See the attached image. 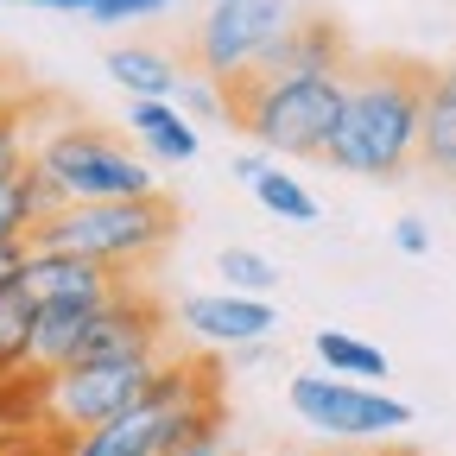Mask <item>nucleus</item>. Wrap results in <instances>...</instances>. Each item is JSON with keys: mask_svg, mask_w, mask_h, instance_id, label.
<instances>
[{"mask_svg": "<svg viewBox=\"0 0 456 456\" xmlns=\"http://www.w3.org/2000/svg\"><path fill=\"white\" fill-rule=\"evenodd\" d=\"M437 64L412 51H355L349 64V95L342 121L323 146V165L349 178L393 184L419 165V134H425V102H431Z\"/></svg>", "mask_w": 456, "mask_h": 456, "instance_id": "obj_1", "label": "nucleus"}, {"mask_svg": "<svg viewBox=\"0 0 456 456\" xmlns=\"http://www.w3.org/2000/svg\"><path fill=\"white\" fill-rule=\"evenodd\" d=\"M216 108L228 127H241L248 140L292 152V159H323L336 121H342V95L349 77L336 70H260V64H235L209 77Z\"/></svg>", "mask_w": 456, "mask_h": 456, "instance_id": "obj_2", "label": "nucleus"}, {"mask_svg": "<svg viewBox=\"0 0 456 456\" xmlns=\"http://www.w3.org/2000/svg\"><path fill=\"white\" fill-rule=\"evenodd\" d=\"M184 228V203L171 191H140V197H70L64 209H51L45 222L26 228V248H70L108 266L146 273Z\"/></svg>", "mask_w": 456, "mask_h": 456, "instance_id": "obj_3", "label": "nucleus"}, {"mask_svg": "<svg viewBox=\"0 0 456 456\" xmlns=\"http://www.w3.org/2000/svg\"><path fill=\"white\" fill-rule=\"evenodd\" d=\"M38 159L57 171V184H64L70 197H140V191L159 184L152 171L121 146V134H108L102 121H89L83 108L38 140Z\"/></svg>", "mask_w": 456, "mask_h": 456, "instance_id": "obj_4", "label": "nucleus"}, {"mask_svg": "<svg viewBox=\"0 0 456 456\" xmlns=\"http://www.w3.org/2000/svg\"><path fill=\"white\" fill-rule=\"evenodd\" d=\"M159 362H64V368L51 374L45 419L83 437V431L108 425L114 412L140 406V399L152 393V380H159Z\"/></svg>", "mask_w": 456, "mask_h": 456, "instance_id": "obj_5", "label": "nucleus"}, {"mask_svg": "<svg viewBox=\"0 0 456 456\" xmlns=\"http://www.w3.org/2000/svg\"><path fill=\"white\" fill-rule=\"evenodd\" d=\"M292 412L311 425V431H330V437H387L399 425H412V406L406 399H387L374 387H355V380H336V374H292L285 387Z\"/></svg>", "mask_w": 456, "mask_h": 456, "instance_id": "obj_6", "label": "nucleus"}, {"mask_svg": "<svg viewBox=\"0 0 456 456\" xmlns=\"http://www.w3.org/2000/svg\"><path fill=\"white\" fill-rule=\"evenodd\" d=\"M292 20V7L285 0H216V7L197 20L184 57L197 77H222L235 64H254V57L279 38V26Z\"/></svg>", "mask_w": 456, "mask_h": 456, "instance_id": "obj_7", "label": "nucleus"}, {"mask_svg": "<svg viewBox=\"0 0 456 456\" xmlns=\"http://www.w3.org/2000/svg\"><path fill=\"white\" fill-rule=\"evenodd\" d=\"M140 279L134 266H108V260H89V254H70V248H26V266H20V292L32 305H57V298H83V305H102L114 285Z\"/></svg>", "mask_w": 456, "mask_h": 456, "instance_id": "obj_8", "label": "nucleus"}, {"mask_svg": "<svg viewBox=\"0 0 456 456\" xmlns=\"http://www.w3.org/2000/svg\"><path fill=\"white\" fill-rule=\"evenodd\" d=\"M260 70H336V77H349L355 64V38L342 32L336 13H292L279 26V38L254 57Z\"/></svg>", "mask_w": 456, "mask_h": 456, "instance_id": "obj_9", "label": "nucleus"}, {"mask_svg": "<svg viewBox=\"0 0 456 456\" xmlns=\"http://www.w3.org/2000/svg\"><path fill=\"white\" fill-rule=\"evenodd\" d=\"M279 317H273V305H260V298H228V292H216V298H191L184 305V330L191 336H203V342H254V336H266Z\"/></svg>", "mask_w": 456, "mask_h": 456, "instance_id": "obj_10", "label": "nucleus"}, {"mask_svg": "<svg viewBox=\"0 0 456 456\" xmlns=\"http://www.w3.org/2000/svg\"><path fill=\"white\" fill-rule=\"evenodd\" d=\"M419 171L456 184V64H437V83L425 102V134H419Z\"/></svg>", "mask_w": 456, "mask_h": 456, "instance_id": "obj_11", "label": "nucleus"}, {"mask_svg": "<svg viewBox=\"0 0 456 456\" xmlns=\"http://www.w3.org/2000/svg\"><path fill=\"white\" fill-rule=\"evenodd\" d=\"M127 127H134V134H140V146H146L152 159H165V165L197 159V127H191V121H184V114L171 108L165 95H140Z\"/></svg>", "mask_w": 456, "mask_h": 456, "instance_id": "obj_12", "label": "nucleus"}, {"mask_svg": "<svg viewBox=\"0 0 456 456\" xmlns=\"http://www.w3.org/2000/svg\"><path fill=\"white\" fill-rule=\"evenodd\" d=\"M108 77L121 89H134V95H165V102L184 89V64L171 51H152V45H114L108 51Z\"/></svg>", "mask_w": 456, "mask_h": 456, "instance_id": "obj_13", "label": "nucleus"}, {"mask_svg": "<svg viewBox=\"0 0 456 456\" xmlns=\"http://www.w3.org/2000/svg\"><path fill=\"white\" fill-rule=\"evenodd\" d=\"M89 317H95V305H83V298L38 305V311H32V362L64 368V362H70V349H77V336L89 330Z\"/></svg>", "mask_w": 456, "mask_h": 456, "instance_id": "obj_14", "label": "nucleus"}, {"mask_svg": "<svg viewBox=\"0 0 456 456\" xmlns=\"http://www.w3.org/2000/svg\"><path fill=\"white\" fill-rule=\"evenodd\" d=\"M51 374H57V368H45V362H20V368L0 374V425H32V419H45Z\"/></svg>", "mask_w": 456, "mask_h": 456, "instance_id": "obj_15", "label": "nucleus"}, {"mask_svg": "<svg viewBox=\"0 0 456 456\" xmlns=\"http://www.w3.org/2000/svg\"><path fill=\"white\" fill-rule=\"evenodd\" d=\"M311 349H317V362L336 368V374H355V380H380V374H387V355L374 349V342H355V336H342V330H317Z\"/></svg>", "mask_w": 456, "mask_h": 456, "instance_id": "obj_16", "label": "nucleus"}, {"mask_svg": "<svg viewBox=\"0 0 456 456\" xmlns=\"http://www.w3.org/2000/svg\"><path fill=\"white\" fill-rule=\"evenodd\" d=\"M32 311L38 305L20 292V285L0 292V374L20 368V362H32Z\"/></svg>", "mask_w": 456, "mask_h": 456, "instance_id": "obj_17", "label": "nucleus"}, {"mask_svg": "<svg viewBox=\"0 0 456 456\" xmlns=\"http://www.w3.org/2000/svg\"><path fill=\"white\" fill-rule=\"evenodd\" d=\"M77 431L51 425V419H32V425H0V456H77Z\"/></svg>", "mask_w": 456, "mask_h": 456, "instance_id": "obj_18", "label": "nucleus"}, {"mask_svg": "<svg viewBox=\"0 0 456 456\" xmlns=\"http://www.w3.org/2000/svg\"><path fill=\"white\" fill-rule=\"evenodd\" d=\"M254 197L273 209V216H285V222H317V197L298 184V178H285V171H273V165H260L254 171Z\"/></svg>", "mask_w": 456, "mask_h": 456, "instance_id": "obj_19", "label": "nucleus"}, {"mask_svg": "<svg viewBox=\"0 0 456 456\" xmlns=\"http://www.w3.org/2000/svg\"><path fill=\"white\" fill-rule=\"evenodd\" d=\"M216 273L235 285V292H273V285H279V266L266 254H254V248H222L216 254Z\"/></svg>", "mask_w": 456, "mask_h": 456, "instance_id": "obj_20", "label": "nucleus"}, {"mask_svg": "<svg viewBox=\"0 0 456 456\" xmlns=\"http://www.w3.org/2000/svg\"><path fill=\"white\" fill-rule=\"evenodd\" d=\"M305 456H425L412 444H387V437H336L330 450H305Z\"/></svg>", "mask_w": 456, "mask_h": 456, "instance_id": "obj_21", "label": "nucleus"}, {"mask_svg": "<svg viewBox=\"0 0 456 456\" xmlns=\"http://www.w3.org/2000/svg\"><path fill=\"white\" fill-rule=\"evenodd\" d=\"M159 7H165V0H95L89 13H95L102 26H121V20H146V13H159Z\"/></svg>", "mask_w": 456, "mask_h": 456, "instance_id": "obj_22", "label": "nucleus"}, {"mask_svg": "<svg viewBox=\"0 0 456 456\" xmlns=\"http://www.w3.org/2000/svg\"><path fill=\"white\" fill-rule=\"evenodd\" d=\"M20 266H26V241H0V292L20 285Z\"/></svg>", "mask_w": 456, "mask_h": 456, "instance_id": "obj_23", "label": "nucleus"}, {"mask_svg": "<svg viewBox=\"0 0 456 456\" xmlns=\"http://www.w3.org/2000/svg\"><path fill=\"white\" fill-rule=\"evenodd\" d=\"M393 241H399V254H425V248H431V235H425V222H412V216H406V222L393 228Z\"/></svg>", "mask_w": 456, "mask_h": 456, "instance_id": "obj_24", "label": "nucleus"}, {"mask_svg": "<svg viewBox=\"0 0 456 456\" xmlns=\"http://www.w3.org/2000/svg\"><path fill=\"white\" fill-rule=\"evenodd\" d=\"M13 89H26V77H20L13 64H0V95H13Z\"/></svg>", "mask_w": 456, "mask_h": 456, "instance_id": "obj_25", "label": "nucleus"}]
</instances>
